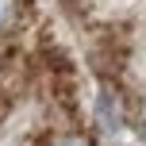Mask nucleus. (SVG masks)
I'll return each instance as SVG.
<instances>
[{"label": "nucleus", "instance_id": "f257e3e1", "mask_svg": "<svg viewBox=\"0 0 146 146\" xmlns=\"http://www.w3.org/2000/svg\"><path fill=\"white\" fill-rule=\"evenodd\" d=\"M15 23H19V0H0V35H8Z\"/></svg>", "mask_w": 146, "mask_h": 146}, {"label": "nucleus", "instance_id": "f03ea898", "mask_svg": "<svg viewBox=\"0 0 146 146\" xmlns=\"http://www.w3.org/2000/svg\"><path fill=\"white\" fill-rule=\"evenodd\" d=\"M46 146H92L88 135H77V131H66V135H54Z\"/></svg>", "mask_w": 146, "mask_h": 146}, {"label": "nucleus", "instance_id": "7ed1b4c3", "mask_svg": "<svg viewBox=\"0 0 146 146\" xmlns=\"http://www.w3.org/2000/svg\"><path fill=\"white\" fill-rule=\"evenodd\" d=\"M139 123L146 127V96H142V104H139Z\"/></svg>", "mask_w": 146, "mask_h": 146}]
</instances>
